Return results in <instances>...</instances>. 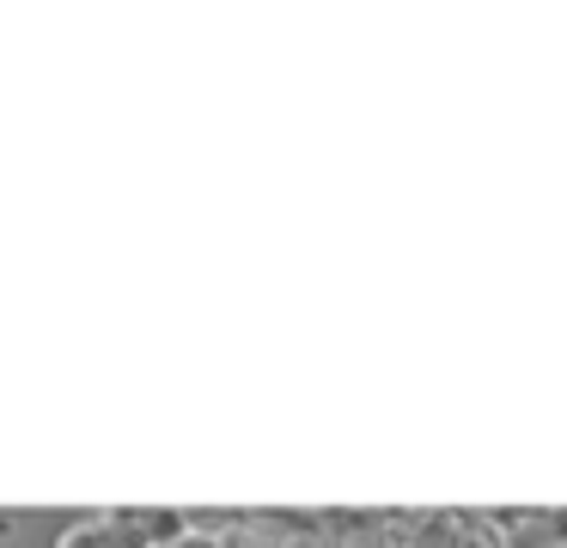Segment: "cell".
Listing matches in <instances>:
<instances>
[{
    "label": "cell",
    "mask_w": 567,
    "mask_h": 548,
    "mask_svg": "<svg viewBox=\"0 0 567 548\" xmlns=\"http://www.w3.org/2000/svg\"><path fill=\"white\" fill-rule=\"evenodd\" d=\"M111 518L123 524L141 548H165V542H177V536L196 524L184 506H111Z\"/></svg>",
    "instance_id": "6da1fadb"
},
{
    "label": "cell",
    "mask_w": 567,
    "mask_h": 548,
    "mask_svg": "<svg viewBox=\"0 0 567 548\" xmlns=\"http://www.w3.org/2000/svg\"><path fill=\"white\" fill-rule=\"evenodd\" d=\"M55 548H141V542L111 518V511H99V518H74V524H68V530L55 536Z\"/></svg>",
    "instance_id": "7a4b0ae2"
},
{
    "label": "cell",
    "mask_w": 567,
    "mask_h": 548,
    "mask_svg": "<svg viewBox=\"0 0 567 548\" xmlns=\"http://www.w3.org/2000/svg\"><path fill=\"white\" fill-rule=\"evenodd\" d=\"M165 548H226V542L214 530H202V524H189V530L177 536V542H165Z\"/></svg>",
    "instance_id": "3957f363"
},
{
    "label": "cell",
    "mask_w": 567,
    "mask_h": 548,
    "mask_svg": "<svg viewBox=\"0 0 567 548\" xmlns=\"http://www.w3.org/2000/svg\"><path fill=\"white\" fill-rule=\"evenodd\" d=\"M537 524H543V530H555L549 542H561V548H567V506H555V511H537Z\"/></svg>",
    "instance_id": "277c9868"
},
{
    "label": "cell",
    "mask_w": 567,
    "mask_h": 548,
    "mask_svg": "<svg viewBox=\"0 0 567 548\" xmlns=\"http://www.w3.org/2000/svg\"><path fill=\"white\" fill-rule=\"evenodd\" d=\"M530 548H561V542H530Z\"/></svg>",
    "instance_id": "5b68a950"
}]
</instances>
